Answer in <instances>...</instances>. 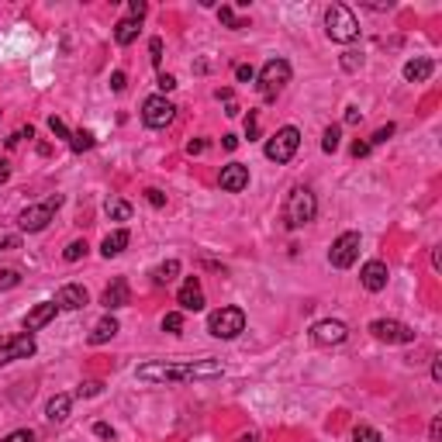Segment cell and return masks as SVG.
<instances>
[{
    "mask_svg": "<svg viewBox=\"0 0 442 442\" xmlns=\"http://www.w3.org/2000/svg\"><path fill=\"white\" fill-rule=\"evenodd\" d=\"M221 373H225L221 360H187V363L149 360V363H138L135 370L142 384H191V380H214Z\"/></svg>",
    "mask_w": 442,
    "mask_h": 442,
    "instance_id": "1",
    "label": "cell"
},
{
    "mask_svg": "<svg viewBox=\"0 0 442 442\" xmlns=\"http://www.w3.org/2000/svg\"><path fill=\"white\" fill-rule=\"evenodd\" d=\"M325 35L339 45H349V42H356L360 38V21L356 14H352L345 4H332L325 11Z\"/></svg>",
    "mask_w": 442,
    "mask_h": 442,
    "instance_id": "2",
    "label": "cell"
},
{
    "mask_svg": "<svg viewBox=\"0 0 442 442\" xmlns=\"http://www.w3.org/2000/svg\"><path fill=\"white\" fill-rule=\"evenodd\" d=\"M315 214H318L315 194H311L308 187H294V191L287 194V204H284V221H287V228H304V225L315 221Z\"/></svg>",
    "mask_w": 442,
    "mask_h": 442,
    "instance_id": "3",
    "label": "cell"
},
{
    "mask_svg": "<svg viewBox=\"0 0 442 442\" xmlns=\"http://www.w3.org/2000/svg\"><path fill=\"white\" fill-rule=\"evenodd\" d=\"M256 79H259L256 86H259L262 101L273 104V101H277V94L291 83V62H287V59H270L267 66L259 69V76H256Z\"/></svg>",
    "mask_w": 442,
    "mask_h": 442,
    "instance_id": "4",
    "label": "cell"
},
{
    "mask_svg": "<svg viewBox=\"0 0 442 442\" xmlns=\"http://www.w3.org/2000/svg\"><path fill=\"white\" fill-rule=\"evenodd\" d=\"M208 332L214 339H235L245 332V311L242 308H218L208 315Z\"/></svg>",
    "mask_w": 442,
    "mask_h": 442,
    "instance_id": "5",
    "label": "cell"
},
{
    "mask_svg": "<svg viewBox=\"0 0 442 442\" xmlns=\"http://www.w3.org/2000/svg\"><path fill=\"white\" fill-rule=\"evenodd\" d=\"M297 149H301V132L294 128V125H284L270 142H267V149H262V152H267V159L270 162H291L294 156H297Z\"/></svg>",
    "mask_w": 442,
    "mask_h": 442,
    "instance_id": "6",
    "label": "cell"
},
{
    "mask_svg": "<svg viewBox=\"0 0 442 442\" xmlns=\"http://www.w3.org/2000/svg\"><path fill=\"white\" fill-rule=\"evenodd\" d=\"M62 208V197L56 194V197H49V201H42V204H32V208H25L21 214H18V225H21V232H42L52 218H56V211Z\"/></svg>",
    "mask_w": 442,
    "mask_h": 442,
    "instance_id": "7",
    "label": "cell"
},
{
    "mask_svg": "<svg viewBox=\"0 0 442 442\" xmlns=\"http://www.w3.org/2000/svg\"><path fill=\"white\" fill-rule=\"evenodd\" d=\"M356 259H360V232H342L328 249V262L335 270H349Z\"/></svg>",
    "mask_w": 442,
    "mask_h": 442,
    "instance_id": "8",
    "label": "cell"
},
{
    "mask_svg": "<svg viewBox=\"0 0 442 442\" xmlns=\"http://www.w3.org/2000/svg\"><path fill=\"white\" fill-rule=\"evenodd\" d=\"M370 332H373V339H380L387 345H411L415 342V328L397 321V318H377V321H370Z\"/></svg>",
    "mask_w": 442,
    "mask_h": 442,
    "instance_id": "9",
    "label": "cell"
},
{
    "mask_svg": "<svg viewBox=\"0 0 442 442\" xmlns=\"http://www.w3.org/2000/svg\"><path fill=\"white\" fill-rule=\"evenodd\" d=\"M173 118H176V108H173L169 97H162V94L145 97V104H142V121H145L149 128H166V125H173Z\"/></svg>",
    "mask_w": 442,
    "mask_h": 442,
    "instance_id": "10",
    "label": "cell"
},
{
    "mask_svg": "<svg viewBox=\"0 0 442 442\" xmlns=\"http://www.w3.org/2000/svg\"><path fill=\"white\" fill-rule=\"evenodd\" d=\"M35 339L28 335V332H21V335H4L0 339V367L4 363H14V360H28V356H35Z\"/></svg>",
    "mask_w": 442,
    "mask_h": 442,
    "instance_id": "11",
    "label": "cell"
},
{
    "mask_svg": "<svg viewBox=\"0 0 442 442\" xmlns=\"http://www.w3.org/2000/svg\"><path fill=\"white\" fill-rule=\"evenodd\" d=\"M345 335H349V328L339 318H325V321H318L311 328V342L315 345H339V342H345Z\"/></svg>",
    "mask_w": 442,
    "mask_h": 442,
    "instance_id": "12",
    "label": "cell"
},
{
    "mask_svg": "<svg viewBox=\"0 0 442 442\" xmlns=\"http://www.w3.org/2000/svg\"><path fill=\"white\" fill-rule=\"evenodd\" d=\"M176 304L180 311H204V287H201V277H187L180 294H176Z\"/></svg>",
    "mask_w": 442,
    "mask_h": 442,
    "instance_id": "13",
    "label": "cell"
},
{
    "mask_svg": "<svg viewBox=\"0 0 442 442\" xmlns=\"http://www.w3.org/2000/svg\"><path fill=\"white\" fill-rule=\"evenodd\" d=\"M387 277H391V273H387V262H384V259H370L367 267L360 270V284H363L370 294H380V291L387 287Z\"/></svg>",
    "mask_w": 442,
    "mask_h": 442,
    "instance_id": "14",
    "label": "cell"
},
{
    "mask_svg": "<svg viewBox=\"0 0 442 442\" xmlns=\"http://www.w3.org/2000/svg\"><path fill=\"white\" fill-rule=\"evenodd\" d=\"M221 191H228V194H242L245 187H249V166L245 162H228L225 169H221Z\"/></svg>",
    "mask_w": 442,
    "mask_h": 442,
    "instance_id": "15",
    "label": "cell"
},
{
    "mask_svg": "<svg viewBox=\"0 0 442 442\" xmlns=\"http://www.w3.org/2000/svg\"><path fill=\"white\" fill-rule=\"evenodd\" d=\"M101 304L108 308V315H111V311H118V308H125V304H132L128 280H125V277H114V280H111V287L101 294Z\"/></svg>",
    "mask_w": 442,
    "mask_h": 442,
    "instance_id": "16",
    "label": "cell"
},
{
    "mask_svg": "<svg viewBox=\"0 0 442 442\" xmlns=\"http://www.w3.org/2000/svg\"><path fill=\"white\" fill-rule=\"evenodd\" d=\"M56 315H59V304H56V301H42V304H35V308L25 315V332L32 335V332L45 328V325H49Z\"/></svg>",
    "mask_w": 442,
    "mask_h": 442,
    "instance_id": "17",
    "label": "cell"
},
{
    "mask_svg": "<svg viewBox=\"0 0 442 442\" xmlns=\"http://www.w3.org/2000/svg\"><path fill=\"white\" fill-rule=\"evenodd\" d=\"M86 287H79V284H66L59 294H56V304H59V311H79V308H86Z\"/></svg>",
    "mask_w": 442,
    "mask_h": 442,
    "instance_id": "18",
    "label": "cell"
},
{
    "mask_svg": "<svg viewBox=\"0 0 442 442\" xmlns=\"http://www.w3.org/2000/svg\"><path fill=\"white\" fill-rule=\"evenodd\" d=\"M118 328H121V325H118V318H114V315H104V318L94 325V332H90V339H86V342H90V345H104L108 339H114V335H118Z\"/></svg>",
    "mask_w": 442,
    "mask_h": 442,
    "instance_id": "19",
    "label": "cell"
},
{
    "mask_svg": "<svg viewBox=\"0 0 442 442\" xmlns=\"http://www.w3.org/2000/svg\"><path fill=\"white\" fill-rule=\"evenodd\" d=\"M432 69H435L432 59H411V62H404V79L408 83H425L432 76Z\"/></svg>",
    "mask_w": 442,
    "mask_h": 442,
    "instance_id": "20",
    "label": "cell"
},
{
    "mask_svg": "<svg viewBox=\"0 0 442 442\" xmlns=\"http://www.w3.org/2000/svg\"><path fill=\"white\" fill-rule=\"evenodd\" d=\"M176 277H180V259H166V262H159V267L152 270V284H156V287H166V284H173Z\"/></svg>",
    "mask_w": 442,
    "mask_h": 442,
    "instance_id": "21",
    "label": "cell"
},
{
    "mask_svg": "<svg viewBox=\"0 0 442 442\" xmlns=\"http://www.w3.org/2000/svg\"><path fill=\"white\" fill-rule=\"evenodd\" d=\"M128 242H132V235H128V228H118V232H111L108 238H104V245H101V252L111 259V256H121L125 249H128Z\"/></svg>",
    "mask_w": 442,
    "mask_h": 442,
    "instance_id": "22",
    "label": "cell"
},
{
    "mask_svg": "<svg viewBox=\"0 0 442 442\" xmlns=\"http://www.w3.org/2000/svg\"><path fill=\"white\" fill-rule=\"evenodd\" d=\"M69 408H73V397H69V394H56V397L45 404V418H49V421H66V418H69Z\"/></svg>",
    "mask_w": 442,
    "mask_h": 442,
    "instance_id": "23",
    "label": "cell"
},
{
    "mask_svg": "<svg viewBox=\"0 0 442 442\" xmlns=\"http://www.w3.org/2000/svg\"><path fill=\"white\" fill-rule=\"evenodd\" d=\"M138 38V21L135 18H121L118 25H114V42L118 45H132Z\"/></svg>",
    "mask_w": 442,
    "mask_h": 442,
    "instance_id": "24",
    "label": "cell"
},
{
    "mask_svg": "<svg viewBox=\"0 0 442 442\" xmlns=\"http://www.w3.org/2000/svg\"><path fill=\"white\" fill-rule=\"evenodd\" d=\"M104 211H108L111 221H128V218H132V204L121 201V197H111V201L104 204Z\"/></svg>",
    "mask_w": 442,
    "mask_h": 442,
    "instance_id": "25",
    "label": "cell"
},
{
    "mask_svg": "<svg viewBox=\"0 0 442 442\" xmlns=\"http://www.w3.org/2000/svg\"><path fill=\"white\" fill-rule=\"evenodd\" d=\"M69 149H73V152H86V149H94V132H86V128L73 132V135H69Z\"/></svg>",
    "mask_w": 442,
    "mask_h": 442,
    "instance_id": "26",
    "label": "cell"
},
{
    "mask_svg": "<svg viewBox=\"0 0 442 442\" xmlns=\"http://www.w3.org/2000/svg\"><path fill=\"white\" fill-rule=\"evenodd\" d=\"M339 142H342V128L339 125H328L325 135H321V149L332 156V152H339Z\"/></svg>",
    "mask_w": 442,
    "mask_h": 442,
    "instance_id": "27",
    "label": "cell"
},
{
    "mask_svg": "<svg viewBox=\"0 0 442 442\" xmlns=\"http://www.w3.org/2000/svg\"><path fill=\"white\" fill-rule=\"evenodd\" d=\"M162 332L180 335V332H184V311H169V315L162 318Z\"/></svg>",
    "mask_w": 442,
    "mask_h": 442,
    "instance_id": "28",
    "label": "cell"
},
{
    "mask_svg": "<svg viewBox=\"0 0 442 442\" xmlns=\"http://www.w3.org/2000/svg\"><path fill=\"white\" fill-rule=\"evenodd\" d=\"M352 442H384V435L370 425H356V432H352Z\"/></svg>",
    "mask_w": 442,
    "mask_h": 442,
    "instance_id": "29",
    "label": "cell"
},
{
    "mask_svg": "<svg viewBox=\"0 0 442 442\" xmlns=\"http://www.w3.org/2000/svg\"><path fill=\"white\" fill-rule=\"evenodd\" d=\"M86 256V242L83 238H76V242H69L66 249H62V259L66 262H76V259H83Z\"/></svg>",
    "mask_w": 442,
    "mask_h": 442,
    "instance_id": "30",
    "label": "cell"
},
{
    "mask_svg": "<svg viewBox=\"0 0 442 442\" xmlns=\"http://www.w3.org/2000/svg\"><path fill=\"white\" fill-rule=\"evenodd\" d=\"M21 284V273L18 270H0V291H14Z\"/></svg>",
    "mask_w": 442,
    "mask_h": 442,
    "instance_id": "31",
    "label": "cell"
},
{
    "mask_svg": "<svg viewBox=\"0 0 442 442\" xmlns=\"http://www.w3.org/2000/svg\"><path fill=\"white\" fill-rule=\"evenodd\" d=\"M101 391H104V384H101V380H86V384H79V387H76V397H97Z\"/></svg>",
    "mask_w": 442,
    "mask_h": 442,
    "instance_id": "32",
    "label": "cell"
},
{
    "mask_svg": "<svg viewBox=\"0 0 442 442\" xmlns=\"http://www.w3.org/2000/svg\"><path fill=\"white\" fill-rule=\"evenodd\" d=\"M218 18H221V25H228V28H249L242 18H235V11H232V8H221V11H218Z\"/></svg>",
    "mask_w": 442,
    "mask_h": 442,
    "instance_id": "33",
    "label": "cell"
},
{
    "mask_svg": "<svg viewBox=\"0 0 442 442\" xmlns=\"http://www.w3.org/2000/svg\"><path fill=\"white\" fill-rule=\"evenodd\" d=\"M360 66H363V56H356V52H345V56H342V69H345V73H356Z\"/></svg>",
    "mask_w": 442,
    "mask_h": 442,
    "instance_id": "34",
    "label": "cell"
},
{
    "mask_svg": "<svg viewBox=\"0 0 442 442\" xmlns=\"http://www.w3.org/2000/svg\"><path fill=\"white\" fill-rule=\"evenodd\" d=\"M49 128H52V135H56V138H69V135H73V132L66 128V121H62V118H56V114L49 118Z\"/></svg>",
    "mask_w": 442,
    "mask_h": 442,
    "instance_id": "35",
    "label": "cell"
},
{
    "mask_svg": "<svg viewBox=\"0 0 442 442\" xmlns=\"http://www.w3.org/2000/svg\"><path fill=\"white\" fill-rule=\"evenodd\" d=\"M245 138L249 142L259 138V118H256V111H249V118H245Z\"/></svg>",
    "mask_w": 442,
    "mask_h": 442,
    "instance_id": "36",
    "label": "cell"
},
{
    "mask_svg": "<svg viewBox=\"0 0 442 442\" xmlns=\"http://www.w3.org/2000/svg\"><path fill=\"white\" fill-rule=\"evenodd\" d=\"M145 14H149V4H142V0H132V4H128V18L142 21Z\"/></svg>",
    "mask_w": 442,
    "mask_h": 442,
    "instance_id": "37",
    "label": "cell"
},
{
    "mask_svg": "<svg viewBox=\"0 0 442 442\" xmlns=\"http://www.w3.org/2000/svg\"><path fill=\"white\" fill-rule=\"evenodd\" d=\"M18 245H21V238H18V235L0 232V252H11V249H18Z\"/></svg>",
    "mask_w": 442,
    "mask_h": 442,
    "instance_id": "38",
    "label": "cell"
},
{
    "mask_svg": "<svg viewBox=\"0 0 442 442\" xmlns=\"http://www.w3.org/2000/svg\"><path fill=\"white\" fill-rule=\"evenodd\" d=\"M391 135H394V125H384V128H377V132H373V138H370V145H384V142H387Z\"/></svg>",
    "mask_w": 442,
    "mask_h": 442,
    "instance_id": "39",
    "label": "cell"
},
{
    "mask_svg": "<svg viewBox=\"0 0 442 442\" xmlns=\"http://www.w3.org/2000/svg\"><path fill=\"white\" fill-rule=\"evenodd\" d=\"M145 201H149L152 208H166V194H162V191H156V187H149V191H145Z\"/></svg>",
    "mask_w": 442,
    "mask_h": 442,
    "instance_id": "40",
    "label": "cell"
},
{
    "mask_svg": "<svg viewBox=\"0 0 442 442\" xmlns=\"http://www.w3.org/2000/svg\"><path fill=\"white\" fill-rule=\"evenodd\" d=\"M4 442H35V432H32V428H18V432H11Z\"/></svg>",
    "mask_w": 442,
    "mask_h": 442,
    "instance_id": "41",
    "label": "cell"
},
{
    "mask_svg": "<svg viewBox=\"0 0 442 442\" xmlns=\"http://www.w3.org/2000/svg\"><path fill=\"white\" fill-rule=\"evenodd\" d=\"M125 83H128V76H125L121 69H114V73H111V90H114V94H121V90H125Z\"/></svg>",
    "mask_w": 442,
    "mask_h": 442,
    "instance_id": "42",
    "label": "cell"
},
{
    "mask_svg": "<svg viewBox=\"0 0 442 442\" xmlns=\"http://www.w3.org/2000/svg\"><path fill=\"white\" fill-rule=\"evenodd\" d=\"M149 52H152V62L159 66V62H162V38H152V42H149Z\"/></svg>",
    "mask_w": 442,
    "mask_h": 442,
    "instance_id": "43",
    "label": "cell"
},
{
    "mask_svg": "<svg viewBox=\"0 0 442 442\" xmlns=\"http://www.w3.org/2000/svg\"><path fill=\"white\" fill-rule=\"evenodd\" d=\"M156 83H159V90H162V97H166V94H169V90H173V86H176V79H173V76H169V73H162V76H159V79H156Z\"/></svg>",
    "mask_w": 442,
    "mask_h": 442,
    "instance_id": "44",
    "label": "cell"
},
{
    "mask_svg": "<svg viewBox=\"0 0 442 442\" xmlns=\"http://www.w3.org/2000/svg\"><path fill=\"white\" fill-rule=\"evenodd\" d=\"M252 76H256V73H252V66H235V79H238V83H249Z\"/></svg>",
    "mask_w": 442,
    "mask_h": 442,
    "instance_id": "45",
    "label": "cell"
},
{
    "mask_svg": "<svg viewBox=\"0 0 442 442\" xmlns=\"http://www.w3.org/2000/svg\"><path fill=\"white\" fill-rule=\"evenodd\" d=\"M94 435H101V439H114V428H111L108 421H97V425H94Z\"/></svg>",
    "mask_w": 442,
    "mask_h": 442,
    "instance_id": "46",
    "label": "cell"
},
{
    "mask_svg": "<svg viewBox=\"0 0 442 442\" xmlns=\"http://www.w3.org/2000/svg\"><path fill=\"white\" fill-rule=\"evenodd\" d=\"M370 142H352V156H356V159H363V156H370Z\"/></svg>",
    "mask_w": 442,
    "mask_h": 442,
    "instance_id": "47",
    "label": "cell"
},
{
    "mask_svg": "<svg viewBox=\"0 0 442 442\" xmlns=\"http://www.w3.org/2000/svg\"><path fill=\"white\" fill-rule=\"evenodd\" d=\"M204 149H208V142H204V138H194V142H187V152H191V156H201Z\"/></svg>",
    "mask_w": 442,
    "mask_h": 442,
    "instance_id": "48",
    "label": "cell"
},
{
    "mask_svg": "<svg viewBox=\"0 0 442 442\" xmlns=\"http://www.w3.org/2000/svg\"><path fill=\"white\" fill-rule=\"evenodd\" d=\"M439 435H442V418L435 415V418H432V428H428V439H432V442H439Z\"/></svg>",
    "mask_w": 442,
    "mask_h": 442,
    "instance_id": "49",
    "label": "cell"
},
{
    "mask_svg": "<svg viewBox=\"0 0 442 442\" xmlns=\"http://www.w3.org/2000/svg\"><path fill=\"white\" fill-rule=\"evenodd\" d=\"M8 180H11V162L0 156V184H8Z\"/></svg>",
    "mask_w": 442,
    "mask_h": 442,
    "instance_id": "50",
    "label": "cell"
},
{
    "mask_svg": "<svg viewBox=\"0 0 442 442\" xmlns=\"http://www.w3.org/2000/svg\"><path fill=\"white\" fill-rule=\"evenodd\" d=\"M360 118H363L360 108H349V111H345V125H360Z\"/></svg>",
    "mask_w": 442,
    "mask_h": 442,
    "instance_id": "51",
    "label": "cell"
},
{
    "mask_svg": "<svg viewBox=\"0 0 442 442\" xmlns=\"http://www.w3.org/2000/svg\"><path fill=\"white\" fill-rule=\"evenodd\" d=\"M432 380H435V384L442 380V356H435V360H432Z\"/></svg>",
    "mask_w": 442,
    "mask_h": 442,
    "instance_id": "52",
    "label": "cell"
},
{
    "mask_svg": "<svg viewBox=\"0 0 442 442\" xmlns=\"http://www.w3.org/2000/svg\"><path fill=\"white\" fill-rule=\"evenodd\" d=\"M221 145L232 152V149H238V138H235V135H221Z\"/></svg>",
    "mask_w": 442,
    "mask_h": 442,
    "instance_id": "53",
    "label": "cell"
},
{
    "mask_svg": "<svg viewBox=\"0 0 442 442\" xmlns=\"http://www.w3.org/2000/svg\"><path fill=\"white\" fill-rule=\"evenodd\" d=\"M238 442H259V435H256V432H242Z\"/></svg>",
    "mask_w": 442,
    "mask_h": 442,
    "instance_id": "54",
    "label": "cell"
}]
</instances>
